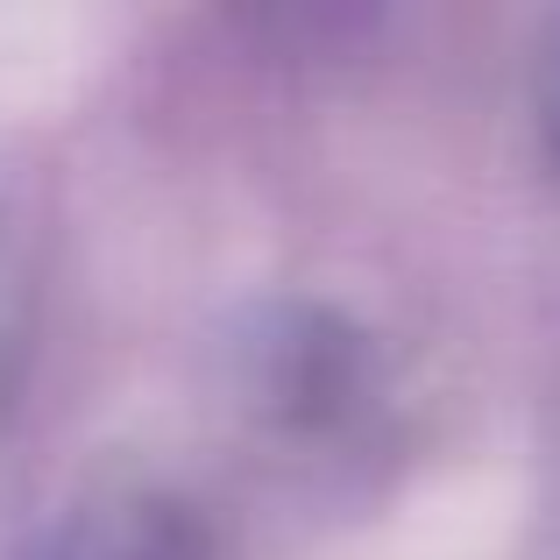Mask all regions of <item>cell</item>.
<instances>
[{
  "label": "cell",
  "instance_id": "obj_2",
  "mask_svg": "<svg viewBox=\"0 0 560 560\" xmlns=\"http://www.w3.org/2000/svg\"><path fill=\"white\" fill-rule=\"evenodd\" d=\"M85 65V36L71 14H0V107H36L65 93Z\"/></svg>",
  "mask_w": 560,
  "mask_h": 560
},
{
  "label": "cell",
  "instance_id": "obj_1",
  "mask_svg": "<svg viewBox=\"0 0 560 560\" xmlns=\"http://www.w3.org/2000/svg\"><path fill=\"white\" fill-rule=\"evenodd\" d=\"M511 482L504 476H454L411 497L355 560H497L511 533Z\"/></svg>",
  "mask_w": 560,
  "mask_h": 560
}]
</instances>
